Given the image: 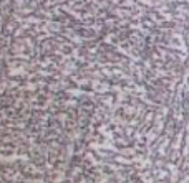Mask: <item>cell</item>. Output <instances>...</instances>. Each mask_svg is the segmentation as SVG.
Listing matches in <instances>:
<instances>
[{"instance_id": "6da1fadb", "label": "cell", "mask_w": 189, "mask_h": 183, "mask_svg": "<svg viewBox=\"0 0 189 183\" xmlns=\"http://www.w3.org/2000/svg\"><path fill=\"white\" fill-rule=\"evenodd\" d=\"M17 158L18 157H3V155H0V162H14Z\"/></svg>"}]
</instances>
